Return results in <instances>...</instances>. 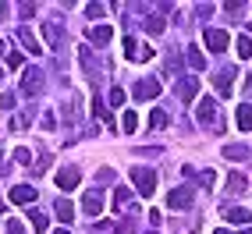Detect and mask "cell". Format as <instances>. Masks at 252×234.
Segmentation results:
<instances>
[{"instance_id":"cell-28","label":"cell","mask_w":252,"mask_h":234,"mask_svg":"<svg viewBox=\"0 0 252 234\" xmlns=\"http://www.w3.org/2000/svg\"><path fill=\"white\" fill-rule=\"evenodd\" d=\"M163 29H167V22H163V18H157V14H153V18H146V32H149V36H160Z\"/></svg>"},{"instance_id":"cell-33","label":"cell","mask_w":252,"mask_h":234,"mask_svg":"<svg viewBox=\"0 0 252 234\" xmlns=\"http://www.w3.org/2000/svg\"><path fill=\"white\" fill-rule=\"evenodd\" d=\"M22 64H25V57L18 54V50H11V54H7V68H14V71H18Z\"/></svg>"},{"instance_id":"cell-16","label":"cell","mask_w":252,"mask_h":234,"mask_svg":"<svg viewBox=\"0 0 252 234\" xmlns=\"http://www.w3.org/2000/svg\"><path fill=\"white\" fill-rule=\"evenodd\" d=\"M224 192H231V195L249 192V177H245V174H238V171H231V174H227V188H224Z\"/></svg>"},{"instance_id":"cell-40","label":"cell","mask_w":252,"mask_h":234,"mask_svg":"<svg viewBox=\"0 0 252 234\" xmlns=\"http://www.w3.org/2000/svg\"><path fill=\"white\" fill-rule=\"evenodd\" d=\"M4 209H7V203H4V199H0V213H4Z\"/></svg>"},{"instance_id":"cell-32","label":"cell","mask_w":252,"mask_h":234,"mask_svg":"<svg viewBox=\"0 0 252 234\" xmlns=\"http://www.w3.org/2000/svg\"><path fill=\"white\" fill-rule=\"evenodd\" d=\"M86 14H89V18H103V14H107V4H86Z\"/></svg>"},{"instance_id":"cell-2","label":"cell","mask_w":252,"mask_h":234,"mask_svg":"<svg viewBox=\"0 0 252 234\" xmlns=\"http://www.w3.org/2000/svg\"><path fill=\"white\" fill-rule=\"evenodd\" d=\"M125 57H128V60L146 64V60H153V46H146V43H139V39L125 36Z\"/></svg>"},{"instance_id":"cell-37","label":"cell","mask_w":252,"mask_h":234,"mask_svg":"<svg viewBox=\"0 0 252 234\" xmlns=\"http://www.w3.org/2000/svg\"><path fill=\"white\" fill-rule=\"evenodd\" d=\"M18 11H22V14H25V18H32V14H36V4H22V7H18Z\"/></svg>"},{"instance_id":"cell-31","label":"cell","mask_w":252,"mask_h":234,"mask_svg":"<svg viewBox=\"0 0 252 234\" xmlns=\"http://www.w3.org/2000/svg\"><path fill=\"white\" fill-rule=\"evenodd\" d=\"M121 128H125V131H135V128H139V117H135V114L128 110V114L121 117Z\"/></svg>"},{"instance_id":"cell-25","label":"cell","mask_w":252,"mask_h":234,"mask_svg":"<svg viewBox=\"0 0 252 234\" xmlns=\"http://www.w3.org/2000/svg\"><path fill=\"white\" fill-rule=\"evenodd\" d=\"M234 50H238L242 60H249V57H252V39H249V36H238V39H234Z\"/></svg>"},{"instance_id":"cell-26","label":"cell","mask_w":252,"mask_h":234,"mask_svg":"<svg viewBox=\"0 0 252 234\" xmlns=\"http://www.w3.org/2000/svg\"><path fill=\"white\" fill-rule=\"evenodd\" d=\"M29 216H32V227H36V231H39V234H46V231H50V216H43V213H39V209H32V213H29Z\"/></svg>"},{"instance_id":"cell-15","label":"cell","mask_w":252,"mask_h":234,"mask_svg":"<svg viewBox=\"0 0 252 234\" xmlns=\"http://www.w3.org/2000/svg\"><path fill=\"white\" fill-rule=\"evenodd\" d=\"M224 220H227V224H234V227H242V224H249V220H252V213H249V209H242V206H227V209H224Z\"/></svg>"},{"instance_id":"cell-30","label":"cell","mask_w":252,"mask_h":234,"mask_svg":"<svg viewBox=\"0 0 252 234\" xmlns=\"http://www.w3.org/2000/svg\"><path fill=\"white\" fill-rule=\"evenodd\" d=\"M14 163H22V167H29V163H32V153H29L25 146H18V149H14Z\"/></svg>"},{"instance_id":"cell-4","label":"cell","mask_w":252,"mask_h":234,"mask_svg":"<svg viewBox=\"0 0 252 234\" xmlns=\"http://www.w3.org/2000/svg\"><path fill=\"white\" fill-rule=\"evenodd\" d=\"M103 206H107V203H103V192H99V185L82 195V209H86L89 216H99V213H103Z\"/></svg>"},{"instance_id":"cell-38","label":"cell","mask_w":252,"mask_h":234,"mask_svg":"<svg viewBox=\"0 0 252 234\" xmlns=\"http://www.w3.org/2000/svg\"><path fill=\"white\" fill-rule=\"evenodd\" d=\"M99 181H114V171H99L96 174V185H99Z\"/></svg>"},{"instance_id":"cell-5","label":"cell","mask_w":252,"mask_h":234,"mask_svg":"<svg viewBox=\"0 0 252 234\" xmlns=\"http://www.w3.org/2000/svg\"><path fill=\"white\" fill-rule=\"evenodd\" d=\"M22 92H25V96H39V92H43V71H39V68H29V71L22 75Z\"/></svg>"},{"instance_id":"cell-1","label":"cell","mask_w":252,"mask_h":234,"mask_svg":"<svg viewBox=\"0 0 252 234\" xmlns=\"http://www.w3.org/2000/svg\"><path fill=\"white\" fill-rule=\"evenodd\" d=\"M131 181H135V192L139 195H153L157 192V171L153 167H131Z\"/></svg>"},{"instance_id":"cell-21","label":"cell","mask_w":252,"mask_h":234,"mask_svg":"<svg viewBox=\"0 0 252 234\" xmlns=\"http://www.w3.org/2000/svg\"><path fill=\"white\" fill-rule=\"evenodd\" d=\"M32 117H36V107H25V110H22V114L11 121V131H22V128H29V124H32Z\"/></svg>"},{"instance_id":"cell-13","label":"cell","mask_w":252,"mask_h":234,"mask_svg":"<svg viewBox=\"0 0 252 234\" xmlns=\"http://www.w3.org/2000/svg\"><path fill=\"white\" fill-rule=\"evenodd\" d=\"M195 89H199V82L189 75V78H181L178 82V86H174V92H178V99H181V103H189V99L195 96Z\"/></svg>"},{"instance_id":"cell-9","label":"cell","mask_w":252,"mask_h":234,"mask_svg":"<svg viewBox=\"0 0 252 234\" xmlns=\"http://www.w3.org/2000/svg\"><path fill=\"white\" fill-rule=\"evenodd\" d=\"M167 206H174V209H189V206H192V188H189V185L174 188L171 195H167Z\"/></svg>"},{"instance_id":"cell-12","label":"cell","mask_w":252,"mask_h":234,"mask_svg":"<svg viewBox=\"0 0 252 234\" xmlns=\"http://www.w3.org/2000/svg\"><path fill=\"white\" fill-rule=\"evenodd\" d=\"M213 82H217V92L220 96H231V82H234V68H220L213 75Z\"/></svg>"},{"instance_id":"cell-23","label":"cell","mask_w":252,"mask_h":234,"mask_svg":"<svg viewBox=\"0 0 252 234\" xmlns=\"http://www.w3.org/2000/svg\"><path fill=\"white\" fill-rule=\"evenodd\" d=\"M114 209H117V213L131 209V192H128V188H117V195H114Z\"/></svg>"},{"instance_id":"cell-14","label":"cell","mask_w":252,"mask_h":234,"mask_svg":"<svg viewBox=\"0 0 252 234\" xmlns=\"http://www.w3.org/2000/svg\"><path fill=\"white\" fill-rule=\"evenodd\" d=\"M195 117H199V124L217 121V103H213V96H210V99H203V103L195 107Z\"/></svg>"},{"instance_id":"cell-6","label":"cell","mask_w":252,"mask_h":234,"mask_svg":"<svg viewBox=\"0 0 252 234\" xmlns=\"http://www.w3.org/2000/svg\"><path fill=\"white\" fill-rule=\"evenodd\" d=\"M36 195H39V188H32V185H14V188H11V203H14V206H32V203H36Z\"/></svg>"},{"instance_id":"cell-10","label":"cell","mask_w":252,"mask_h":234,"mask_svg":"<svg viewBox=\"0 0 252 234\" xmlns=\"http://www.w3.org/2000/svg\"><path fill=\"white\" fill-rule=\"evenodd\" d=\"M78 60H82V68H86V75H89V78H96V75H99V60L93 57V46H78Z\"/></svg>"},{"instance_id":"cell-17","label":"cell","mask_w":252,"mask_h":234,"mask_svg":"<svg viewBox=\"0 0 252 234\" xmlns=\"http://www.w3.org/2000/svg\"><path fill=\"white\" fill-rule=\"evenodd\" d=\"M54 213H57V220H64V224L75 220V206L68 203V199H57V203H54Z\"/></svg>"},{"instance_id":"cell-27","label":"cell","mask_w":252,"mask_h":234,"mask_svg":"<svg viewBox=\"0 0 252 234\" xmlns=\"http://www.w3.org/2000/svg\"><path fill=\"white\" fill-rule=\"evenodd\" d=\"M167 121H171V117H167L163 110H153V114H149V128H153V131H160V128H167Z\"/></svg>"},{"instance_id":"cell-34","label":"cell","mask_w":252,"mask_h":234,"mask_svg":"<svg viewBox=\"0 0 252 234\" xmlns=\"http://www.w3.org/2000/svg\"><path fill=\"white\" fill-rule=\"evenodd\" d=\"M7 234H29V231H25L22 220H14V216H11V220H7Z\"/></svg>"},{"instance_id":"cell-29","label":"cell","mask_w":252,"mask_h":234,"mask_svg":"<svg viewBox=\"0 0 252 234\" xmlns=\"http://www.w3.org/2000/svg\"><path fill=\"white\" fill-rule=\"evenodd\" d=\"M125 99H128V96H125L121 86H114V89H110V107H125Z\"/></svg>"},{"instance_id":"cell-41","label":"cell","mask_w":252,"mask_h":234,"mask_svg":"<svg viewBox=\"0 0 252 234\" xmlns=\"http://www.w3.org/2000/svg\"><path fill=\"white\" fill-rule=\"evenodd\" d=\"M213 234H231V231H224V227H220V231H213Z\"/></svg>"},{"instance_id":"cell-35","label":"cell","mask_w":252,"mask_h":234,"mask_svg":"<svg viewBox=\"0 0 252 234\" xmlns=\"http://www.w3.org/2000/svg\"><path fill=\"white\" fill-rule=\"evenodd\" d=\"M0 107H4V110H14V92H4V96H0Z\"/></svg>"},{"instance_id":"cell-43","label":"cell","mask_w":252,"mask_h":234,"mask_svg":"<svg viewBox=\"0 0 252 234\" xmlns=\"http://www.w3.org/2000/svg\"><path fill=\"white\" fill-rule=\"evenodd\" d=\"M0 82H4V71H0Z\"/></svg>"},{"instance_id":"cell-20","label":"cell","mask_w":252,"mask_h":234,"mask_svg":"<svg viewBox=\"0 0 252 234\" xmlns=\"http://www.w3.org/2000/svg\"><path fill=\"white\" fill-rule=\"evenodd\" d=\"M18 39H22V46L29 50V54H43V46H39V39L32 36L29 29H18Z\"/></svg>"},{"instance_id":"cell-11","label":"cell","mask_w":252,"mask_h":234,"mask_svg":"<svg viewBox=\"0 0 252 234\" xmlns=\"http://www.w3.org/2000/svg\"><path fill=\"white\" fill-rule=\"evenodd\" d=\"M78 181H82L78 167H64V171H57V188H75Z\"/></svg>"},{"instance_id":"cell-8","label":"cell","mask_w":252,"mask_h":234,"mask_svg":"<svg viewBox=\"0 0 252 234\" xmlns=\"http://www.w3.org/2000/svg\"><path fill=\"white\" fill-rule=\"evenodd\" d=\"M203 39H206V50H213V54L227 50V32H224V29H206Z\"/></svg>"},{"instance_id":"cell-24","label":"cell","mask_w":252,"mask_h":234,"mask_svg":"<svg viewBox=\"0 0 252 234\" xmlns=\"http://www.w3.org/2000/svg\"><path fill=\"white\" fill-rule=\"evenodd\" d=\"M185 57H189V64H192V68H195V71H203V68H206V57H203V54H199V50H195V46H189V50H185Z\"/></svg>"},{"instance_id":"cell-18","label":"cell","mask_w":252,"mask_h":234,"mask_svg":"<svg viewBox=\"0 0 252 234\" xmlns=\"http://www.w3.org/2000/svg\"><path fill=\"white\" fill-rule=\"evenodd\" d=\"M234 121H238L242 131H252V103H242L238 114H234Z\"/></svg>"},{"instance_id":"cell-42","label":"cell","mask_w":252,"mask_h":234,"mask_svg":"<svg viewBox=\"0 0 252 234\" xmlns=\"http://www.w3.org/2000/svg\"><path fill=\"white\" fill-rule=\"evenodd\" d=\"M0 57H4V39H0Z\"/></svg>"},{"instance_id":"cell-19","label":"cell","mask_w":252,"mask_h":234,"mask_svg":"<svg viewBox=\"0 0 252 234\" xmlns=\"http://www.w3.org/2000/svg\"><path fill=\"white\" fill-rule=\"evenodd\" d=\"M89 39L103 46V43H110V39H114V29H110V25H93V32H89Z\"/></svg>"},{"instance_id":"cell-36","label":"cell","mask_w":252,"mask_h":234,"mask_svg":"<svg viewBox=\"0 0 252 234\" xmlns=\"http://www.w3.org/2000/svg\"><path fill=\"white\" fill-rule=\"evenodd\" d=\"M199 181H203L206 188H213V181H217V174H213V171H203V174H199Z\"/></svg>"},{"instance_id":"cell-22","label":"cell","mask_w":252,"mask_h":234,"mask_svg":"<svg viewBox=\"0 0 252 234\" xmlns=\"http://www.w3.org/2000/svg\"><path fill=\"white\" fill-rule=\"evenodd\" d=\"M224 156H227V160H249V146H242V142L224 146Z\"/></svg>"},{"instance_id":"cell-39","label":"cell","mask_w":252,"mask_h":234,"mask_svg":"<svg viewBox=\"0 0 252 234\" xmlns=\"http://www.w3.org/2000/svg\"><path fill=\"white\" fill-rule=\"evenodd\" d=\"M7 11H11L7 4H0V22H4V18H7Z\"/></svg>"},{"instance_id":"cell-3","label":"cell","mask_w":252,"mask_h":234,"mask_svg":"<svg viewBox=\"0 0 252 234\" xmlns=\"http://www.w3.org/2000/svg\"><path fill=\"white\" fill-rule=\"evenodd\" d=\"M43 39L50 50H61V46H68V32H64L57 22H43Z\"/></svg>"},{"instance_id":"cell-7","label":"cell","mask_w":252,"mask_h":234,"mask_svg":"<svg viewBox=\"0 0 252 234\" xmlns=\"http://www.w3.org/2000/svg\"><path fill=\"white\" fill-rule=\"evenodd\" d=\"M160 78H142L139 82V86L135 89H131V96H135V99H153V96H160Z\"/></svg>"}]
</instances>
